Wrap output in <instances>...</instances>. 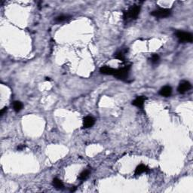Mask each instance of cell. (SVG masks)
<instances>
[{
	"instance_id": "cell-9",
	"label": "cell",
	"mask_w": 193,
	"mask_h": 193,
	"mask_svg": "<svg viewBox=\"0 0 193 193\" xmlns=\"http://www.w3.org/2000/svg\"><path fill=\"white\" fill-rule=\"evenodd\" d=\"M146 100V98L143 96H140L137 97L134 101H132V104L135 106L138 107V108H143V104H144V101Z\"/></svg>"
},
{
	"instance_id": "cell-13",
	"label": "cell",
	"mask_w": 193,
	"mask_h": 193,
	"mask_svg": "<svg viewBox=\"0 0 193 193\" xmlns=\"http://www.w3.org/2000/svg\"><path fill=\"white\" fill-rule=\"evenodd\" d=\"M13 108L15 112H18L23 108V104H22L21 102H20V101H15L13 103Z\"/></svg>"
},
{
	"instance_id": "cell-4",
	"label": "cell",
	"mask_w": 193,
	"mask_h": 193,
	"mask_svg": "<svg viewBox=\"0 0 193 193\" xmlns=\"http://www.w3.org/2000/svg\"><path fill=\"white\" fill-rule=\"evenodd\" d=\"M170 15H171V11L168 8H159L151 12L152 16L159 18H167Z\"/></svg>"
},
{
	"instance_id": "cell-7",
	"label": "cell",
	"mask_w": 193,
	"mask_h": 193,
	"mask_svg": "<svg viewBox=\"0 0 193 193\" xmlns=\"http://www.w3.org/2000/svg\"><path fill=\"white\" fill-rule=\"evenodd\" d=\"M101 73L103 75H107V76H114L115 72V69L112 68L109 66H103L100 69Z\"/></svg>"
},
{
	"instance_id": "cell-2",
	"label": "cell",
	"mask_w": 193,
	"mask_h": 193,
	"mask_svg": "<svg viewBox=\"0 0 193 193\" xmlns=\"http://www.w3.org/2000/svg\"><path fill=\"white\" fill-rule=\"evenodd\" d=\"M129 70H130V66H126V67H124L120 69H118V70H115V74H114L113 76H115V78H117L118 79L125 81L128 77Z\"/></svg>"
},
{
	"instance_id": "cell-14",
	"label": "cell",
	"mask_w": 193,
	"mask_h": 193,
	"mask_svg": "<svg viewBox=\"0 0 193 193\" xmlns=\"http://www.w3.org/2000/svg\"><path fill=\"white\" fill-rule=\"evenodd\" d=\"M89 175H90L89 170H85L80 174L79 177V179L80 180H85L88 177H89Z\"/></svg>"
},
{
	"instance_id": "cell-16",
	"label": "cell",
	"mask_w": 193,
	"mask_h": 193,
	"mask_svg": "<svg viewBox=\"0 0 193 193\" xmlns=\"http://www.w3.org/2000/svg\"><path fill=\"white\" fill-rule=\"evenodd\" d=\"M159 54H153L151 58L152 63H153V64H156V63H157L158 62H159Z\"/></svg>"
},
{
	"instance_id": "cell-18",
	"label": "cell",
	"mask_w": 193,
	"mask_h": 193,
	"mask_svg": "<svg viewBox=\"0 0 193 193\" xmlns=\"http://www.w3.org/2000/svg\"><path fill=\"white\" fill-rule=\"evenodd\" d=\"M25 148V146L24 145H21V146H19L18 147V150H21V149H24Z\"/></svg>"
},
{
	"instance_id": "cell-12",
	"label": "cell",
	"mask_w": 193,
	"mask_h": 193,
	"mask_svg": "<svg viewBox=\"0 0 193 193\" xmlns=\"http://www.w3.org/2000/svg\"><path fill=\"white\" fill-rule=\"evenodd\" d=\"M114 57L117 60H120V61L124 62L125 60V53H124L123 51H117L116 53L115 54V55H114Z\"/></svg>"
},
{
	"instance_id": "cell-3",
	"label": "cell",
	"mask_w": 193,
	"mask_h": 193,
	"mask_svg": "<svg viewBox=\"0 0 193 193\" xmlns=\"http://www.w3.org/2000/svg\"><path fill=\"white\" fill-rule=\"evenodd\" d=\"M175 35L180 42H189V43L192 42L193 36L192 33L183 32V31H177Z\"/></svg>"
},
{
	"instance_id": "cell-8",
	"label": "cell",
	"mask_w": 193,
	"mask_h": 193,
	"mask_svg": "<svg viewBox=\"0 0 193 193\" xmlns=\"http://www.w3.org/2000/svg\"><path fill=\"white\" fill-rule=\"evenodd\" d=\"M171 94H172V88H171L170 86H168V85L163 87L159 91V94L161 96H162V97H166V98L167 97H170L171 95Z\"/></svg>"
},
{
	"instance_id": "cell-5",
	"label": "cell",
	"mask_w": 193,
	"mask_h": 193,
	"mask_svg": "<svg viewBox=\"0 0 193 193\" xmlns=\"http://www.w3.org/2000/svg\"><path fill=\"white\" fill-rule=\"evenodd\" d=\"M192 88V85L190 82L188 81H182L179 84L178 88H177V91L180 94H185L188 91H189Z\"/></svg>"
},
{
	"instance_id": "cell-10",
	"label": "cell",
	"mask_w": 193,
	"mask_h": 193,
	"mask_svg": "<svg viewBox=\"0 0 193 193\" xmlns=\"http://www.w3.org/2000/svg\"><path fill=\"white\" fill-rule=\"evenodd\" d=\"M149 167L145 164H140L139 166L136 167V168L135 169V175H140V174H143L144 172H149Z\"/></svg>"
},
{
	"instance_id": "cell-17",
	"label": "cell",
	"mask_w": 193,
	"mask_h": 193,
	"mask_svg": "<svg viewBox=\"0 0 193 193\" xmlns=\"http://www.w3.org/2000/svg\"><path fill=\"white\" fill-rule=\"evenodd\" d=\"M7 109H8L7 107H4L3 109H1V111H0V115H3V114L5 113V112L7 111Z\"/></svg>"
},
{
	"instance_id": "cell-11",
	"label": "cell",
	"mask_w": 193,
	"mask_h": 193,
	"mask_svg": "<svg viewBox=\"0 0 193 193\" xmlns=\"http://www.w3.org/2000/svg\"><path fill=\"white\" fill-rule=\"evenodd\" d=\"M52 184L56 189H61L64 187V185H63V182L60 180H59L58 178H54L53 180V182H52Z\"/></svg>"
},
{
	"instance_id": "cell-1",
	"label": "cell",
	"mask_w": 193,
	"mask_h": 193,
	"mask_svg": "<svg viewBox=\"0 0 193 193\" xmlns=\"http://www.w3.org/2000/svg\"><path fill=\"white\" fill-rule=\"evenodd\" d=\"M140 12V7L138 5H134L131 7L128 11L124 12V20L125 21H130L135 20L138 18Z\"/></svg>"
},
{
	"instance_id": "cell-6",
	"label": "cell",
	"mask_w": 193,
	"mask_h": 193,
	"mask_svg": "<svg viewBox=\"0 0 193 193\" xmlns=\"http://www.w3.org/2000/svg\"><path fill=\"white\" fill-rule=\"evenodd\" d=\"M94 123H95V119H94V117L91 116V115L86 116L83 120V125H84V128H91L94 125Z\"/></svg>"
},
{
	"instance_id": "cell-15",
	"label": "cell",
	"mask_w": 193,
	"mask_h": 193,
	"mask_svg": "<svg viewBox=\"0 0 193 193\" xmlns=\"http://www.w3.org/2000/svg\"><path fill=\"white\" fill-rule=\"evenodd\" d=\"M68 19H70V17L67 16V15H60V16L57 17L55 18V22H57V23H62V22L67 21Z\"/></svg>"
}]
</instances>
